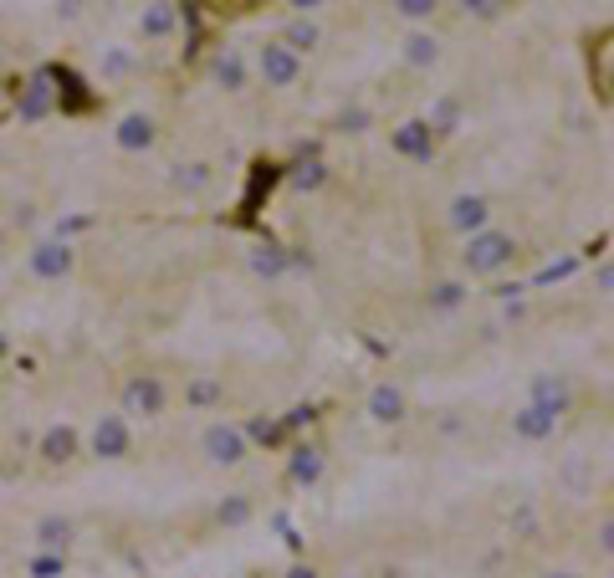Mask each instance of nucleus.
I'll return each mask as SVG.
<instances>
[{
    "mask_svg": "<svg viewBox=\"0 0 614 578\" xmlns=\"http://www.w3.org/2000/svg\"><path fill=\"white\" fill-rule=\"evenodd\" d=\"M512 256H517V241H512L507 231H492V226L476 231V236H466V251H461V261H466L471 277H497V272H507Z\"/></svg>",
    "mask_w": 614,
    "mask_h": 578,
    "instance_id": "obj_1",
    "label": "nucleus"
},
{
    "mask_svg": "<svg viewBox=\"0 0 614 578\" xmlns=\"http://www.w3.org/2000/svg\"><path fill=\"white\" fill-rule=\"evenodd\" d=\"M169 405V389L159 374H134L123 384V415H139V420H159Z\"/></svg>",
    "mask_w": 614,
    "mask_h": 578,
    "instance_id": "obj_2",
    "label": "nucleus"
},
{
    "mask_svg": "<svg viewBox=\"0 0 614 578\" xmlns=\"http://www.w3.org/2000/svg\"><path fill=\"white\" fill-rule=\"evenodd\" d=\"M200 451H205V461H215V466H241V461L251 456V440L241 435V425L215 420V425L200 435Z\"/></svg>",
    "mask_w": 614,
    "mask_h": 578,
    "instance_id": "obj_3",
    "label": "nucleus"
},
{
    "mask_svg": "<svg viewBox=\"0 0 614 578\" xmlns=\"http://www.w3.org/2000/svg\"><path fill=\"white\" fill-rule=\"evenodd\" d=\"M26 261H31V277H41V282H67L72 266H77V251L57 236V241H36Z\"/></svg>",
    "mask_w": 614,
    "mask_h": 578,
    "instance_id": "obj_4",
    "label": "nucleus"
},
{
    "mask_svg": "<svg viewBox=\"0 0 614 578\" xmlns=\"http://www.w3.org/2000/svg\"><path fill=\"white\" fill-rule=\"evenodd\" d=\"M256 72H261V82H267V87H292L302 77V57L287 52L282 41H267V47L256 52Z\"/></svg>",
    "mask_w": 614,
    "mask_h": 578,
    "instance_id": "obj_5",
    "label": "nucleus"
},
{
    "mask_svg": "<svg viewBox=\"0 0 614 578\" xmlns=\"http://www.w3.org/2000/svg\"><path fill=\"white\" fill-rule=\"evenodd\" d=\"M128 451H134V430H128L123 415H98L93 425V456L98 461H123Z\"/></svg>",
    "mask_w": 614,
    "mask_h": 578,
    "instance_id": "obj_6",
    "label": "nucleus"
},
{
    "mask_svg": "<svg viewBox=\"0 0 614 578\" xmlns=\"http://www.w3.org/2000/svg\"><path fill=\"white\" fill-rule=\"evenodd\" d=\"M528 405L548 410L553 420H563L568 410H574V384H568L563 374H538L533 389H528Z\"/></svg>",
    "mask_w": 614,
    "mask_h": 578,
    "instance_id": "obj_7",
    "label": "nucleus"
},
{
    "mask_svg": "<svg viewBox=\"0 0 614 578\" xmlns=\"http://www.w3.org/2000/svg\"><path fill=\"white\" fill-rule=\"evenodd\" d=\"M487 220H492V205L487 195H456L451 210H446V226L456 236H476V231H487Z\"/></svg>",
    "mask_w": 614,
    "mask_h": 578,
    "instance_id": "obj_8",
    "label": "nucleus"
},
{
    "mask_svg": "<svg viewBox=\"0 0 614 578\" xmlns=\"http://www.w3.org/2000/svg\"><path fill=\"white\" fill-rule=\"evenodd\" d=\"M394 154H400V159H415V164H430V154H435L430 123H425V118H410V123L394 128Z\"/></svg>",
    "mask_w": 614,
    "mask_h": 578,
    "instance_id": "obj_9",
    "label": "nucleus"
},
{
    "mask_svg": "<svg viewBox=\"0 0 614 578\" xmlns=\"http://www.w3.org/2000/svg\"><path fill=\"white\" fill-rule=\"evenodd\" d=\"M154 139H159V128H154L149 113H128V118H118V128H113V144H118L123 154H144V149H154Z\"/></svg>",
    "mask_w": 614,
    "mask_h": 578,
    "instance_id": "obj_10",
    "label": "nucleus"
},
{
    "mask_svg": "<svg viewBox=\"0 0 614 578\" xmlns=\"http://www.w3.org/2000/svg\"><path fill=\"white\" fill-rule=\"evenodd\" d=\"M405 415H410V399H405L400 384H374L369 389V420L374 425H400Z\"/></svg>",
    "mask_w": 614,
    "mask_h": 578,
    "instance_id": "obj_11",
    "label": "nucleus"
},
{
    "mask_svg": "<svg viewBox=\"0 0 614 578\" xmlns=\"http://www.w3.org/2000/svg\"><path fill=\"white\" fill-rule=\"evenodd\" d=\"M77 430L72 425H52V430H41V440H36V451H41V461L47 466H67L72 456H77Z\"/></svg>",
    "mask_w": 614,
    "mask_h": 578,
    "instance_id": "obj_12",
    "label": "nucleus"
},
{
    "mask_svg": "<svg viewBox=\"0 0 614 578\" xmlns=\"http://www.w3.org/2000/svg\"><path fill=\"white\" fill-rule=\"evenodd\" d=\"M174 26H180L174 0H149L144 16H139V36H144V41H164V36H174Z\"/></svg>",
    "mask_w": 614,
    "mask_h": 578,
    "instance_id": "obj_13",
    "label": "nucleus"
},
{
    "mask_svg": "<svg viewBox=\"0 0 614 578\" xmlns=\"http://www.w3.org/2000/svg\"><path fill=\"white\" fill-rule=\"evenodd\" d=\"M553 430H558V420L548 410H538V405H522L512 415V435L517 440H553Z\"/></svg>",
    "mask_w": 614,
    "mask_h": 578,
    "instance_id": "obj_14",
    "label": "nucleus"
},
{
    "mask_svg": "<svg viewBox=\"0 0 614 578\" xmlns=\"http://www.w3.org/2000/svg\"><path fill=\"white\" fill-rule=\"evenodd\" d=\"M215 82L226 87V93H246V82H251V67L236 47H226L221 57H215Z\"/></svg>",
    "mask_w": 614,
    "mask_h": 578,
    "instance_id": "obj_15",
    "label": "nucleus"
},
{
    "mask_svg": "<svg viewBox=\"0 0 614 578\" xmlns=\"http://www.w3.org/2000/svg\"><path fill=\"white\" fill-rule=\"evenodd\" d=\"M52 113V77H36L21 87V118L36 123V118H47Z\"/></svg>",
    "mask_w": 614,
    "mask_h": 578,
    "instance_id": "obj_16",
    "label": "nucleus"
},
{
    "mask_svg": "<svg viewBox=\"0 0 614 578\" xmlns=\"http://www.w3.org/2000/svg\"><path fill=\"white\" fill-rule=\"evenodd\" d=\"M36 543H41V553H62V558H67V548H72V522H67V517H41V522H36Z\"/></svg>",
    "mask_w": 614,
    "mask_h": 578,
    "instance_id": "obj_17",
    "label": "nucleus"
},
{
    "mask_svg": "<svg viewBox=\"0 0 614 578\" xmlns=\"http://www.w3.org/2000/svg\"><path fill=\"white\" fill-rule=\"evenodd\" d=\"M318 41H323V31H318V21H307V16H297V21H287V31H282V47L287 52H313L318 47Z\"/></svg>",
    "mask_w": 614,
    "mask_h": 578,
    "instance_id": "obj_18",
    "label": "nucleus"
},
{
    "mask_svg": "<svg viewBox=\"0 0 614 578\" xmlns=\"http://www.w3.org/2000/svg\"><path fill=\"white\" fill-rule=\"evenodd\" d=\"M405 62L410 67H435L441 62V41H435L430 31H410L405 36Z\"/></svg>",
    "mask_w": 614,
    "mask_h": 578,
    "instance_id": "obj_19",
    "label": "nucleus"
},
{
    "mask_svg": "<svg viewBox=\"0 0 614 578\" xmlns=\"http://www.w3.org/2000/svg\"><path fill=\"white\" fill-rule=\"evenodd\" d=\"M292 481H297V486H318V481H323V451H318V446L292 451Z\"/></svg>",
    "mask_w": 614,
    "mask_h": 578,
    "instance_id": "obj_20",
    "label": "nucleus"
},
{
    "mask_svg": "<svg viewBox=\"0 0 614 578\" xmlns=\"http://www.w3.org/2000/svg\"><path fill=\"white\" fill-rule=\"evenodd\" d=\"M251 272L256 277H282L287 272V251L282 246H256L251 251Z\"/></svg>",
    "mask_w": 614,
    "mask_h": 578,
    "instance_id": "obj_21",
    "label": "nucleus"
},
{
    "mask_svg": "<svg viewBox=\"0 0 614 578\" xmlns=\"http://www.w3.org/2000/svg\"><path fill=\"white\" fill-rule=\"evenodd\" d=\"M185 399L195 410H205V405H215L221 399V379H210V374H200V379H190V389H185Z\"/></svg>",
    "mask_w": 614,
    "mask_h": 578,
    "instance_id": "obj_22",
    "label": "nucleus"
},
{
    "mask_svg": "<svg viewBox=\"0 0 614 578\" xmlns=\"http://www.w3.org/2000/svg\"><path fill=\"white\" fill-rule=\"evenodd\" d=\"M425 123H430V133H451V128L461 123V103H456V98H441V103H435V113H430Z\"/></svg>",
    "mask_w": 614,
    "mask_h": 578,
    "instance_id": "obj_23",
    "label": "nucleus"
},
{
    "mask_svg": "<svg viewBox=\"0 0 614 578\" xmlns=\"http://www.w3.org/2000/svg\"><path fill=\"white\" fill-rule=\"evenodd\" d=\"M241 435H246V440H261V446H277V440H282V425L267 420V415H256L251 425H241Z\"/></svg>",
    "mask_w": 614,
    "mask_h": 578,
    "instance_id": "obj_24",
    "label": "nucleus"
},
{
    "mask_svg": "<svg viewBox=\"0 0 614 578\" xmlns=\"http://www.w3.org/2000/svg\"><path fill=\"white\" fill-rule=\"evenodd\" d=\"M461 302H466V287H461V282H441V287L430 292V307H435V313H451V307H461Z\"/></svg>",
    "mask_w": 614,
    "mask_h": 578,
    "instance_id": "obj_25",
    "label": "nucleus"
},
{
    "mask_svg": "<svg viewBox=\"0 0 614 578\" xmlns=\"http://www.w3.org/2000/svg\"><path fill=\"white\" fill-rule=\"evenodd\" d=\"M205 185H210L205 164H180V169H174V190H205Z\"/></svg>",
    "mask_w": 614,
    "mask_h": 578,
    "instance_id": "obj_26",
    "label": "nucleus"
},
{
    "mask_svg": "<svg viewBox=\"0 0 614 578\" xmlns=\"http://www.w3.org/2000/svg\"><path fill=\"white\" fill-rule=\"evenodd\" d=\"M323 180H328V164H318V159H313V164H302V169L292 174V185H297V190H323Z\"/></svg>",
    "mask_w": 614,
    "mask_h": 578,
    "instance_id": "obj_27",
    "label": "nucleus"
},
{
    "mask_svg": "<svg viewBox=\"0 0 614 578\" xmlns=\"http://www.w3.org/2000/svg\"><path fill=\"white\" fill-rule=\"evenodd\" d=\"M62 568H67L62 553H36L31 558V578H62Z\"/></svg>",
    "mask_w": 614,
    "mask_h": 578,
    "instance_id": "obj_28",
    "label": "nucleus"
},
{
    "mask_svg": "<svg viewBox=\"0 0 614 578\" xmlns=\"http://www.w3.org/2000/svg\"><path fill=\"white\" fill-rule=\"evenodd\" d=\"M215 517H221L226 527H241V522L251 517V502H246V497H226V502H221V512H215Z\"/></svg>",
    "mask_w": 614,
    "mask_h": 578,
    "instance_id": "obj_29",
    "label": "nucleus"
},
{
    "mask_svg": "<svg viewBox=\"0 0 614 578\" xmlns=\"http://www.w3.org/2000/svg\"><path fill=\"white\" fill-rule=\"evenodd\" d=\"M394 11H400L405 21H430L435 16V0H394Z\"/></svg>",
    "mask_w": 614,
    "mask_h": 578,
    "instance_id": "obj_30",
    "label": "nucleus"
},
{
    "mask_svg": "<svg viewBox=\"0 0 614 578\" xmlns=\"http://www.w3.org/2000/svg\"><path fill=\"white\" fill-rule=\"evenodd\" d=\"M338 128L364 133V128H369V108H343V113H338Z\"/></svg>",
    "mask_w": 614,
    "mask_h": 578,
    "instance_id": "obj_31",
    "label": "nucleus"
},
{
    "mask_svg": "<svg viewBox=\"0 0 614 578\" xmlns=\"http://www.w3.org/2000/svg\"><path fill=\"white\" fill-rule=\"evenodd\" d=\"M461 6H466V16H481V21L502 16V0H461Z\"/></svg>",
    "mask_w": 614,
    "mask_h": 578,
    "instance_id": "obj_32",
    "label": "nucleus"
},
{
    "mask_svg": "<svg viewBox=\"0 0 614 578\" xmlns=\"http://www.w3.org/2000/svg\"><path fill=\"white\" fill-rule=\"evenodd\" d=\"M128 67H134V57H128V52H108V62H103V72H108V77H123Z\"/></svg>",
    "mask_w": 614,
    "mask_h": 578,
    "instance_id": "obj_33",
    "label": "nucleus"
},
{
    "mask_svg": "<svg viewBox=\"0 0 614 578\" xmlns=\"http://www.w3.org/2000/svg\"><path fill=\"white\" fill-rule=\"evenodd\" d=\"M282 578H323V573H318V568H313V563H292V568H287V573H282Z\"/></svg>",
    "mask_w": 614,
    "mask_h": 578,
    "instance_id": "obj_34",
    "label": "nucleus"
},
{
    "mask_svg": "<svg viewBox=\"0 0 614 578\" xmlns=\"http://www.w3.org/2000/svg\"><path fill=\"white\" fill-rule=\"evenodd\" d=\"M292 6H297V11L307 16V11H313V6H323V0H292Z\"/></svg>",
    "mask_w": 614,
    "mask_h": 578,
    "instance_id": "obj_35",
    "label": "nucleus"
},
{
    "mask_svg": "<svg viewBox=\"0 0 614 578\" xmlns=\"http://www.w3.org/2000/svg\"><path fill=\"white\" fill-rule=\"evenodd\" d=\"M543 578H579V573H568V568H563V573H543Z\"/></svg>",
    "mask_w": 614,
    "mask_h": 578,
    "instance_id": "obj_36",
    "label": "nucleus"
},
{
    "mask_svg": "<svg viewBox=\"0 0 614 578\" xmlns=\"http://www.w3.org/2000/svg\"><path fill=\"white\" fill-rule=\"evenodd\" d=\"M6 348H11V343H6V333H0V359H6Z\"/></svg>",
    "mask_w": 614,
    "mask_h": 578,
    "instance_id": "obj_37",
    "label": "nucleus"
}]
</instances>
